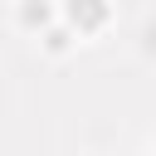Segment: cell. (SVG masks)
<instances>
[{"instance_id":"6da1fadb","label":"cell","mask_w":156,"mask_h":156,"mask_svg":"<svg viewBox=\"0 0 156 156\" xmlns=\"http://www.w3.org/2000/svg\"><path fill=\"white\" fill-rule=\"evenodd\" d=\"M68 15H73V24L93 29V24L102 20V0H68Z\"/></svg>"}]
</instances>
